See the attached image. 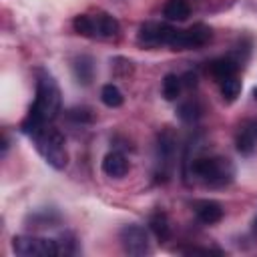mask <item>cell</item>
<instances>
[{
	"mask_svg": "<svg viewBox=\"0 0 257 257\" xmlns=\"http://www.w3.org/2000/svg\"><path fill=\"white\" fill-rule=\"evenodd\" d=\"M60 108H62V92H60L58 82L48 70L38 68L36 70V96H34V102L28 114L20 122V131L32 137L36 131L50 124L58 116Z\"/></svg>",
	"mask_w": 257,
	"mask_h": 257,
	"instance_id": "6da1fadb",
	"label": "cell"
},
{
	"mask_svg": "<svg viewBox=\"0 0 257 257\" xmlns=\"http://www.w3.org/2000/svg\"><path fill=\"white\" fill-rule=\"evenodd\" d=\"M185 175L197 179L209 189H221L233 183L235 165L231 159L221 155L195 157L193 161H185Z\"/></svg>",
	"mask_w": 257,
	"mask_h": 257,
	"instance_id": "7a4b0ae2",
	"label": "cell"
},
{
	"mask_svg": "<svg viewBox=\"0 0 257 257\" xmlns=\"http://www.w3.org/2000/svg\"><path fill=\"white\" fill-rule=\"evenodd\" d=\"M36 151L40 153V157L56 171H62L68 165V151H66V143L64 137L58 128L46 124L40 131H36L32 137Z\"/></svg>",
	"mask_w": 257,
	"mask_h": 257,
	"instance_id": "3957f363",
	"label": "cell"
},
{
	"mask_svg": "<svg viewBox=\"0 0 257 257\" xmlns=\"http://www.w3.org/2000/svg\"><path fill=\"white\" fill-rule=\"evenodd\" d=\"M72 28L76 34L86 38L98 40H112L120 32L118 20L108 12H94V14H78L72 20Z\"/></svg>",
	"mask_w": 257,
	"mask_h": 257,
	"instance_id": "277c9868",
	"label": "cell"
},
{
	"mask_svg": "<svg viewBox=\"0 0 257 257\" xmlns=\"http://www.w3.org/2000/svg\"><path fill=\"white\" fill-rule=\"evenodd\" d=\"M12 251L20 257H54L58 255V245H56V239L16 235L12 239Z\"/></svg>",
	"mask_w": 257,
	"mask_h": 257,
	"instance_id": "5b68a950",
	"label": "cell"
},
{
	"mask_svg": "<svg viewBox=\"0 0 257 257\" xmlns=\"http://www.w3.org/2000/svg\"><path fill=\"white\" fill-rule=\"evenodd\" d=\"M213 32L207 24L199 22V24H193L185 30H175L169 46L173 50H191V48H201L205 46L209 40H211Z\"/></svg>",
	"mask_w": 257,
	"mask_h": 257,
	"instance_id": "8992f818",
	"label": "cell"
},
{
	"mask_svg": "<svg viewBox=\"0 0 257 257\" xmlns=\"http://www.w3.org/2000/svg\"><path fill=\"white\" fill-rule=\"evenodd\" d=\"M118 241H120V247H122V251L126 255L141 257V255H145V253L151 251L149 233H147V229L143 225H137V223H131V225L120 227Z\"/></svg>",
	"mask_w": 257,
	"mask_h": 257,
	"instance_id": "52a82bcc",
	"label": "cell"
},
{
	"mask_svg": "<svg viewBox=\"0 0 257 257\" xmlns=\"http://www.w3.org/2000/svg\"><path fill=\"white\" fill-rule=\"evenodd\" d=\"M175 34V28L163 22H145L137 32V44L143 48H157V46H169L171 38Z\"/></svg>",
	"mask_w": 257,
	"mask_h": 257,
	"instance_id": "ba28073f",
	"label": "cell"
},
{
	"mask_svg": "<svg viewBox=\"0 0 257 257\" xmlns=\"http://www.w3.org/2000/svg\"><path fill=\"white\" fill-rule=\"evenodd\" d=\"M235 147L243 157L257 151V118H243L235 133Z\"/></svg>",
	"mask_w": 257,
	"mask_h": 257,
	"instance_id": "9c48e42d",
	"label": "cell"
},
{
	"mask_svg": "<svg viewBox=\"0 0 257 257\" xmlns=\"http://www.w3.org/2000/svg\"><path fill=\"white\" fill-rule=\"evenodd\" d=\"M241 58L235 54H227V56H219L215 60L209 62V72L217 82H223L231 76H237L239 68H241Z\"/></svg>",
	"mask_w": 257,
	"mask_h": 257,
	"instance_id": "30bf717a",
	"label": "cell"
},
{
	"mask_svg": "<svg viewBox=\"0 0 257 257\" xmlns=\"http://www.w3.org/2000/svg\"><path fill=\"white\" fill-rule=\"evenodd\" d=\"M193 211L197 215V219L205 225H215L223 219V205L213 201V199H199L193 201Z\"/></svg>",
	"mask_w": 257,
	"mask_h": 257,
	"instance_id": "8fae6325",
	"label": "cell"
},
{
	"mask_svg": "<svg viewBox=\"0 0 257 257\" xmlns=\"http://www.w3.org/2000/svg\"><path fill=\"white\" fill-rule=\"evenodd\" d=\"M102 173L106 177H112V179H122L126 173H128V161L122 153L118 151H110L104 155L102 159Z\"/></svg>",
	"mask_w": 257,
	"mask_h": 257,
	"instance_id": "7c38bea8",
	"label": "cell"
},
{
	"mask_svg": "<svg viewBox=\"0 0 257 257\" xmlns=\"http://www.w3.org/2000/svg\"><path fill=\"white\" fill-rule=\"evenodd\" d=\"M72 74L76 78V82L80 84H90L92 76H94V60L86 54H80L72 60Z\"/></svg>",
	"mask_w": 257,
	"mask_h": 257,
	"instance_id": "4fadbf2b",
	"label": "cell"
},
{
	"mask_svg": "<svg viewBox=\"0 0 257 257\" xmlns=\"http://www.w3.org/2000/svg\"><path fill=\"white\" fill-rule=\"evenodd\" d=\"M163 16L173 22H185L191 16V6L187 0H169L163 8Z\"/></svg>",
	"mask_w": 257,
	"mask_h": 257,
	"instance_id": "5bb4252c",
	"label": "cell"
},
{
	"mask_svg": "<svg viewBox=\"0 0 257 257\" xmlns=\"http://www.w3.org/2000/svg\"><path fill=\"white\" fill-rule=\"evenodd\" d=\"M177 116H179L183 122L193 124V122H197V120L203 116V106H201V102H199L197 98L183 100V102L179 104V108H177Z\"/></svg>",
	"mask_w": 257,
	"mask_h": 257,
	"instance_id": "9a60e30c",
	"label": "cell"
},
{
	"mask_svg": "<svg viewBox=\"0 0 257 257\" xmlns=\"http://www.w3.org/2000/svg\"><path fill=\"white\" fill-rule=\"evenodd\" d=\"M175 145H177V139H175V135H173L171 128H165L163 133H159V139H157L159 159H165V163H169L167 159H173V155H175Z\"/></svg>",
	"mask_w": 257,
	"mask_h": 257,
	"instance_id": "2e32d148",
	"label": "cell"
},
{
	"mask_svg": "<svg viewBox=\"0 0 257 257\" xmlns=\"http://www.w3.org/2000/svg\"><path fill=\"white\" fill-rule=\"evenodd\" d=\"M100 100L108 108H118V106H122L124 96H122V92H120V88L116 84H104L100 88Z\"/></svg>",
	"mask_w": 257,
	"mask_h": 257,
	"instance_id": "e0dca14e",
	"label": "cell"
},
{
	"mask_svg": "<svg viewBox=\"0 0 257 257\" xmlns=\"http://www.w3.org/2000/svg\"><path fill=\"white\" fill-rule=\"evenodd\" d=\"M149 227H151V231L157 235V239H161V241H167L169 237H171V225H169V219H167V215L165 213H155L151 219H149Z\"/></svg>",
	"mask_w": 257,
	"mask_h": 257,
	"instance_id": "ac0fdd59",
	"label": "cell"
},
{
	"mask_svg": "<svg viewBox=\"0 0 257 257\" xmlns=\"http://www.w3.org/2000/svg\"><path fill=\"white\" fill-rule=\"evenodd\" d=\"M181 88H183V78L181 76H177L173 72L165 74V78H163V96L167 100H177L179 94H181Z\"/></svg>",
	"mask_w": 257,
	"mask_h": 257,
	"instance_id": "d6986e66",
	"label": "cell"
},
{
	"mask_svg": "<svg viewBox=\"0 0 257 257\" xmlns=\"http://www.w3.org/2000/svg\"><path fill=\"white\" fill-rule=\"evenodd\" d=\"M219 84H221V94H223V98L227 102L237 100V96L241 94V80H239V76H231V78H227V80H223Z\"/></svg>",
	"mask_w": 257,
	"mask_h": 257,
	"instance_id": "ffe728a7",
	"label": "cell"
},
{
	"mask_svg": "<svg viewBox=\"0 0 257 257\" xmlns=\"http://www.w3.org/2000/svg\"><path fill=\"white\" fill-rule=\"evenodd\" d=\"M66 116H68L70 120H74V122H90V120H92L90 108H84V106H74V108H70V110L66 112Z\"/></svg>",
	"mask_w": 257,
	"mask_h": 257,
	"instance_id": "44dd1931",
	"label": "cell"
},
{
	"mask_svg": "<svg viewBox=\"0 0 257 257\" xmlns=\"http://www.w3.org/2000/svg\"><path fill=\"white\" fill-rule=\"evenodd\" d=\"M58 245V255H72L76 253V241L70 235H62L60 239H56Z\"/></svg>",
	"mask_w": 257,
	"mask_h": 257,
	"instance_id": "7402d4cb",
	"label": "cell"
},
{
	"mask_svg": "<svg viewBox=\"0 0 257 257\" xmlns=\"http://www.w3.org/2000/svg\"><path fill=\"white\" fill-rule=\"evenodd\" d=\"M181 253H187V255H211V253H223V251H219V249H203V247H181L179 249Z\"/></svg>",
	"mask_w": 257,
	"mask_h": 257,
	"instance_id": "603a6c76",
	"label": "cell"
},
{
	"mask_svg": "<svg viewBox=\"0 0 257 257\" xmlns=\"http://www.w3.org/2000/svg\"><path fill=\"white\" fill-rule=\"evenodd\" d=\"M253 231L257 233V217H255V221H253Z\"/></svg>",
	"mask_w": 257,
	"mask_h": 257,
	"instance_id": "cb8c5ba5",
	"label": "cell"
},
{
	"mask_svg": "<svg viewBox=\"0 0 257 257\" xmlns=\"http://www.w3.org/2000/svg\"><path fill=\"white\" fill-rule=\"evenodd\" d=\"M253 94H255V98H257V88H255V90H253Z\"/></svg>",
	"mask_w": 257,
	"mask_h": 257,
	"instance_id": "d4e9b609",
	"label": "cell"
}]
</instances>
